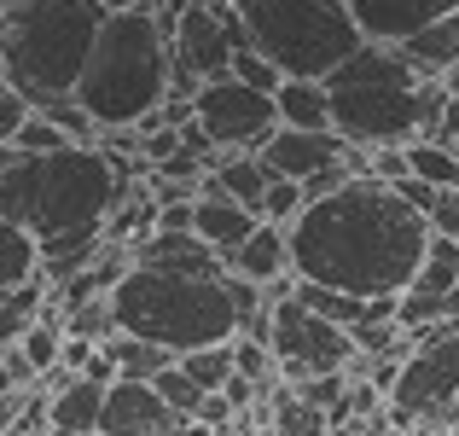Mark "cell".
<instances>
[{
	"instance_id": "22",
	"label": "cell",
	"mask_w": 459,
	"mask_h": 436,
	"mask_svg": "<svg viewBox=\"0 0 459 436\" xmlns=\"http://www.w3.org/2000/svg\"><path fill=\"white\" fill-rule=\"evenodd\" d=\"M233 344H238V337H233ZM233 344H204V349H186V355H180V367H186L192 379L204 384V390H221V384L238 372V349H233Z\"/></svg>"
},
{
	"instance_id": "16",
	"label": "cell",
	"mask_w": 459,
	"mask_h": 436,
	"mask_svg": "<svg viewBox=\"0 0 459 436\" xmlns=\"http://www.w3.org/2000/svg\"><path fill=\"white\" fill-rule=\"evenodd\" d=\"M233 274H245V280H256V285H280L285 274H291V227L262 215L256 233L233 250Z\"/></svg>"
},
{
	"instance_id": "31",
	"label": "cell",
	"mask_w": 459,
	"mask_h": 436,
	"mask_svg": "<svg viewBox=\"0 0 459 436\" xmlns=\"http://www.w3.org/2000/svg\"><path fill=\"white\" fill-rule=\"evenodd\" d=\"M425 436H459V425H437V431H425Z\"/></svg>"
},
{
	"instance_id": "27",
	"label": "cell",
	"mask_w": 459,
	"mask_h": 436,
	"mask_svg": "<svg viewBox=\"0 0 459 436\" xmlns=\"http://www.w3.org/2000/svg\"><path fill=\"white\" fill-rule=\"evenodd\" d=\"M30 117H35V100H30L23 88H12V82H6V88H0V145L18 135Z\"/></svg>"
},
{
	"instance_id": "21",
	"label": "cell",
	"mask_w": 459,
	"mask_h": 436,
	"mask_svg": "<svg viewBox=\"0 0 459 436\" xmlns=\"http://www.w3.org/2000/svg\"><path fill=\"white\" fill-rule=\"evenodd\" d=\"M407 163H413V175L430 180V187H459V152L437 135L407 140Z\"/></svg>"
},
{
	"instance_id": "1",
	"label": "cell",
	"mask_w": 459,
	"mask_h": 436,
	"mask_svg": "<svg viewBox=\"0 0 459 436\" xmlns=\"http://www.w3.org/2000/svg\"><path fill=\"white\" fill-rule=\"evenodd\" d=\"M430 215L395 180L355 175L291 222V274L355 297H402L430 257Z\"/></svg>"
},
{
	"instance_id": "4",
	"label": "cell",
	"mask_w": 459,
	"mask_h": 436,
	"mask_svg": "<svg viewBox=\"0 0 459 436\" xmlns=\"http://www.w3.org/2000/svg\"><path fill=\"white\" fill-rule=\"evenodd\" d=\"M175 93V35H169L157 0L111 12L93 41V58L76 82V100L100 117V128H140Z\"/></svg>"
},
{
	"instance_id": "29",
	"label": "cell",
	"mask_w": 459,
	"mask_h": 436,
	"mask_svg": "<svg viewBox=\"0 0 459 436\" xmlns=\"http://www.w3.org/2000/svg\"><path fill=\"white\" fill-rule=\"evenodd\" d=\"M111 12H128V6H146V0H105Z\"/></svg>"
},
{
	"instance_id": "9",
	"label": "cell",
	"mask_w": 459,
	"mask_h": 436,
	"mask_svg": "<svg viewBox=\"0 0 459 436\" xmlns=\"http://www.w3.org/2000/svg\"><path fill=\"white\" fill-rule=\"evenodd\" d=\"M268 344L280 355V372L285 379H314V372H343L355 367V332L337 320H325L320 309H308L297 297V274L291 285L273 291V326H268Z\"/></svg>"
},
{
	"instance_id": "25",
	"label": "cell",
	"mask_w": 459,
	"mask_h": 436,
	"mask_svg": "<svg viewBox=\"0 0 459 436\" xmlns=\"http://www.w3.org/2000/svg\"><path fill=\"white\" fill-rule=\"evenodd\" d=\"M233 76H245L250 88H262V93H280L285 88V70L273 65L262 47H238V58H233Z\"/></svg>"
},
{
	"instance_id": "8",
	"label": "cell",
	"mask_w": 459,
	"mask_h": 436,
	"mask_svg": "<svg viewBox=\"0 0 459 436\" xmlns=\"http://www.w3.org/2000/svg\"><path fill=\"white\" fill-rule=\"evenodd\" d=\"M454 402H459V320L419 332V344L407 349L402 372L390 384V425L437 431V425H448Z\"/></svg>"
},
{
	"instance_id": "19",
	"label": "cell",
	"mask_w": 459,
	"mask_h": 436,
	"mask_svg": "<svg viewBox=\"0 0 459 436\" xmlns=\"http://www.w3.org/2000/svg\"><path fill=\"white\" fill-rule=\"evenodd\" d=\"M280 123H291V128H332V93H325L320 76H285Z\"/></svg>"
},
{
	"instance_id": "11",
	"label": "cell",
	"mask_w": 459,
	"mask_h": 436,
	"mask_svg": "<svg viewBox=\"0 0 459 436\" xmlns=\"http://www.w3.org/2000/svg\"><path fill=\"white\" fill-rule=\"evenodd\" d=\"M180 414L163 402L152 379H117L105 390V436H175Z\"/></svg>"
},
{
	"instance_id": "2",
	"label": "cell",
	"mask_w": 459,
	"mask_h": 436,
	"mask_svg": "<svg viewBox=\"0 0 459 436\" xmlns=\"http://www.w3.org/2000/svg\"><path fill=\"white\" fill-rule=\"evenodd\" d=\"M152 157L117 163L105 145H65V152H23L0 145V215L35 227L41 239L105 227L128 192V169H146Z\"/></svg>"
},
{
	"instance_id": "30",
	"label": "cell",
	"mask_w": 459,
	"mask_h": 436,
	"mask_svg": "<svg viewBox=\"0 0 459 436\" xmlns=\"http://www.w3.org/2000/svg\"><path fill=\"white\" fill-rule=\"evenodd\" d=\"M442 82H448V93H459V65L448 70V76H442Z\"/></svg>"
},
{
	"instance_id": "5",
	"label": "cell",
	"mask_w": 459,
	"mask_h": 436,
	"mask_svg": "<svg viewBox=\"0 0 459 436\" xmlns=\"http://www.w3.org/2000/svg\"><path fill=\"white\" fill-rule=\"evenodd\" d=\"M111 297H117L123 332L157 337L175 355L204 349V344H233L245 332L233 268L227 274H186V268H146V262H134Z\"/></svg>"
},
{
	"instance_id": "3",
	"label": "cell",
	"mask_w": 459,
	"mask_h": 436,
	"mask_svg": "<svg viewBox=\"0 0 459 436\" xmlns=\"http://www.w3.org/2000/svg\"><path fill=\"white\" fill-rule=\"evenodd\" d=\"M332 128L349 145H407L442 128L448 82H425L395 41H367L325 76Z\"/></svg>"
},
{
	"instance_id": "18",
	"label": "cell",
	"mask_w": 459,
	"mask_h": 436,
	"mask_svg": "<svg viewBox=\"0 0 459 436\" xmlns=\"http://www.w3.org/2000/svg\"><path fill=\"white\" fill-rule=\"evenodd\" d=\"M105 245H111V233H105V227H76V233L47 239V280L65 285V280H76V274H88L93 262L105 257Z\"/></svg>"
},
{
	"instance_id": "15",
	"label": "cell",
	"mask_w": 459,
	"mask_h": 436,
	"mask_svg": "<svg viewBox=\"0 0 459 436\" xmlns=\"http://www.w3.org/2000/svg\"><path fill=\"white\" fill-rule=\"evenodd\" d=\"M256 222H262V215L250 210V204H238L233 192H221L210 175H204V192H198V233L210 239V245L221 250L227 262H233V250L245 245L250 233H256Z\"/></svg>"
},
{
	"instance_id": "6",
	"label": "cell",
	"mask_w": 459,
	"mask_h": 436,
	"mask_svg": "<svg viewBox=\"0 0 459 436\" xmlns=\"http://www.w3.org/2000/svg\"><path fill=\"white\" fill-rule=\"evenodd\" d=\"M111 6L105 0H6L0 18V65L6 82L35 105L76 93Z\"/></svg>"
},
{
	"instance_id": "13",
	"label": "cell",
	"mask_w": 459,
	"mask_h": 436,
	"mask_svg": "<svg viewBox=\"0 0 459 436\" xmlns=\"http://www.w3.org/2000/svg\"><path fill=\"white\" fill-rule=\"evenodd\" d=\"M349 6H355L367 41H395V47H402L407 35H419L425 23L459 12V0H349Z\"/></svg>"
},
{
	"instance_id": "14",
	"label": "cell",
	"mask_w": 459,
	"mask_h": 436,
	"mask_svg": "<svg viewBox=\"0 0 459 436\" xmlns=\"http://www.w3.org/2000/svg\"><path fill=\"white\" fill-rule=\"evenodd\" d=\"M105 390H111V384L93 379V372H76V379L58 384V390L47 396V425H53V436H100Z\"/></svg>"
},
{
	"instance_id": "7",
	"label": "cell",
	"mask_w": 459,
	"mask_h": 436,
	"mask_svg": "<svg viewBox=\"0 0 459 436\" xmlns=\"http://www.w3.org/2000/svg\"><path fill=\"white\" fill-rule=\"evenodd\" d=\"M245 12L250 47L273 58L285 76H332L349 53L367 47L349 0H233Z\"/></svg>"
},
{
	"instance_id": "12",
	"label": "cell",
	"mask_w": 459,
	"mask_h": 436,
	"mask_svg": "<svg viewBox=\"0 0 459 436\" xmlns=\"http://www.w3.org/2000/svg\"><path fill=\"white\" fill-rule=\"evenodd\" d=\"M349 157V140L337 135V128H291L280 123L268 140H262V163L273 169V175H291V180H308L320 175V169L343 163Z\"/></svg>"
},
{
	"instance_id": "10",
	"label": "cell",
	"mask_w": 459,
	"mask_h": 436,
	"mask_svg": "<svg viewBox=\"0 0 459 436\" xmlns=\"http://www.w3.org/2000/svg\"><path fill=\"white\" fill-rule=\"evenodd\" d=\"M192 105H198V123L204 135H210L221 152H262V140L280 128V93H262L250 88L245 76H215L204 82L198 93H192Z\"/></svg>"
},
{
	"instance_id": "33",
	"label": "cell",
	"mask_w": 459,
	"mask_h": 436,
	"mask_svg": "<svg viewBox=\"0 0 459 436\" xmlns=\"http://www.w3.org/2000/svg\"><path fill=\"white\" fill-rule=\"evenodd\" d=\"M332 436H360V431H349V425H343V431H332Z\"/></svg>"
},
{
	"instance_id": "17",
	"label": "cell",
	"mask_w": 459,
	"mask_h": 436,
	"mask_svg": "<svg viewBox=\"0 0 459 436\" xmlns=\"http://www.w3.org/2000/svg\"><path fill=\"white\" fill-rule=\"evenodd\" d=\"M402 53H407V65H413L425 82H442V76L459 65V12H448V18H437V23H425L419 35H407Z\"/></svg>"
},
{
	"instance_id": "26",
	"label": "cell",
	"mask_w": 459,
	"mask_h": 436,
	"mask_svg": "<svg viewBox=\"0 0 459 436\" xmlns=\"http://www.w3.org/2000/svg\"><path fill=\"white\" fill-rule=\"evenodd\" d=\"M6 145H23V152H65V145H82V140H70L65 128H58L53 117H47V111H35L30 123H23L18 135L6 140Z\"/></svg>"
},
{
	"instance_id": "20",
	"label": "cell",
	"mask_w": 459,
	"mask_h": 436,
	"mask_svg": "<svg viewBox=\"0 0 459 436\" xmlns=\"http://www.w3.org/2000/svg\"><path fill=\"white\" fill-rule=\"evenodd\" d=\"M215 187L221 192H233L238 204H250V210L262 215V192H268V180H273V169L262 163V152H227L221 163H215Z\"/></svg>"
},
{
	"instance_id": "24",
	"label": "cell",
	"mask_w": 459,
	"mask_h": 436,
	"mask_svg": "<svg viewBox=\"0 0 459 436\" xmlns=\"http://www.w3.org/2000/svg\"><path fill=\"white\" fill-rule=\"evenodd\" d=\"M303 204H308V192H303V180H291V175H273L268 192H262V215L280 222V227H291L297 215H303Z\"/></svg>"
},
{
	"instance_id": "32",
	"label": "cell",
	"mask_w": 459,
	"mask_h": 436,
	"mask_svg": "<svg viewBox=\"0 0 459 436\" xmlns=\"http://www.w3.org/2000/svg\"><path fill=\"white\" fill-rule=\"evenodd\" d=\"M448 425H459V402H454V414H448Z\"/></svg>"
},
{
	"instance_id": "23",
	"label": "cell",
	"mask_w": 459,
	"mask_h": 436,
	"mask_svg": "<svg viewBox=\"0 0 459 436\" xmlns=\"http://www.w3.org/2000/svg\"><path fill=\"white\" fill-rule=\"evenodd\" d=\"M157 390H163V402L169 407H175V414L180 419H198V407H204V396H210V390H204V384L198 379H192V372L186 367H180V361H175V367H163V372H157Z\"/></svg>"
},
{
	"instance_id": "28",
	"label": "cell",
	"mask_w": 459,
	"mask_h": 436,
	"mask_svg": "<svg viewBox=\"0 0 459 436\" xmlns=\"http://www.w3.org/2000/svg\"><path fill=\"white\" fill-rule=\"evenodd\" d=\"M437 140H448L454 152H459V93H448V105H442V128H437Z\"/></svg>"
}]
</instances>
